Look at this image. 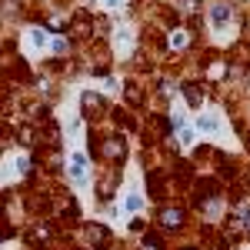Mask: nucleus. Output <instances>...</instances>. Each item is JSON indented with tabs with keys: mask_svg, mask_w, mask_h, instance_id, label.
Returning <instances> with one entry per match:
<instances>
[{
	"mask_svg": "<svg viewBox=\"0 0 250 250\" xmlns=\"http://www.w3.org/2000/svg\"><path fill=\"white\" fill-rule=\"evenodd\" d=\"M210 20H213V27H220V23H227V20H230V10H227V7H213Z\"/></svg>",
	"mask_w": 250,
	"mask_h": 250,
	"instance_id": "nucleus-1",
	"label": "nucleus"
},
{
	"mask_svg": "<svg viewBox=\"0 0 250 250\" xmlns=\"http://www.w3.org/2000/svg\"><path fill=\"white\" fill-rule=\"evenodd\" d=\"M74 180H83V157H74Z\"/></svg>",
	"mask_w": 250,
	"mask_h": 250,
	"instance_id": "nucleus-4",
	"label": "nucleus"
},
{
	"mask_svg": "<svg viewBox=\"0 0 250 250\" xmlns=\"http://www.w3.org/2000/svg\"><path fill=\"white\" fill-rule=\"evenodd\" d=\"M197 127H200V130H217V120H213V117H200Z\"/></svg>",
	"mask_w": 250,
	"mask_h": 250,
	"instance_id": "nucleus-3",
	"label": "nucleus"
},
{
	"mask_svg": "<svg viewBox=\"0 0 250 250\" xmlns=\"http://www.w3.org/2000/svg\"><path fill=\"white\" fill-rule=\"evenodd\" d=\"M180 224V210H164V227H177Z\"/></svg>",
	"mask_w": 250,
	"mask_h": 250,
	"instance_id": "nucleus-2",
	"label": "nucleus"
},
{
	"mask_svg": "<svg viewBox=\"0 0 250 250\" xmlns=\"http://www.w3.org/2000/svg\"><path fill=\"white\" fill-rule=\"evenodd\" d=\"M30 40H34L37 47H43V43H47V34H43V30H34V34H30Z\"/></svg>",
	"mask_w": 250,
	"mask_h": 250,
	"instance_id": "nucleus-7",
	"label": "nucleus"
},
{
	"mask_svg": "<svg viewBox=\"0 0 250 250\" xmlns=\"http://www.w3.org/2000/svg\"><path fill=\"white\" fill-rule=\"evenodd\" d=\"M187 100L197 107V104H200V90H197V87H187Z\"/></svg>",
	"mask_w": 250,
	"mask_h": 250,
	"instance_id": "nucleus-6",
	"label": "nucleus"
},
{
	"mask_svg": "<svg viewBox=\"0 0 250 250\" xmlns=\"http://www.w3.org/2000/svg\"><path fill=\"white\" fill-rule=\"evenodd\" d=\"M184 43H187V34H184V30H177V34H173V40H170V47H173V50H180Z\"/></svg>",
	"mask_w": 250,
	"mask_h": 250,
	"instance_id": "nucleus-5",
	"label": "nucleus"
}]
</instances>
